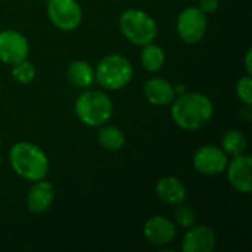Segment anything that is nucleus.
Returning <instances> with one entry per match:
<instances>
[{
  "label": "nucleus",
  "instance_id": "1",
  "mask_svg": "<svg viewBox=\"0 0 252 252\" xmlns=\"http://www.w3.org/2000/svg\"><path fill=\"white\" fill-rule=\"evenodd\" d=\"M171 118L174 124L186 131H196L205 127L213 115L214 105L211 99L199 92H183L171 102Z\"/></svg>",
  "mask_w": 252,
  "mask_h": 252
},
{
  "label": "nucleus",
  "instance_id": "2",
  "mask_svg": "<svg viewBox=\"0 0 252 252\" xmlns=\"http://www.w3.org/2000/svg\"><path fill=\"white\" fill-rule=\"evenodd\" d=\"M9 164L15 174L28 182L46 179L50 168L46 152L38 145L27 140L16 142L10 146Z\"/></svg>",
  "mask_w": 252,
  "mask_h": 252
},
{
  "label": "nucleus",
  "instance_id": "3",
  "mask_svg": "<svg viewBox=\"0 0 252 252\" xmlns=\"http://www.w3.org/2000/svg\"><path fill=\"white\" fill-rule=\"evenodd\" d=\"M77 118L87 127H100L111 121L114 114V103L111 97L102 90L83 92L74 105Z\"/></svg>",
  "mask_w": 252,
  "mask_h": 252
},
{
  "label": "nucleus",
  "instance_id": "4",
  "mask_svg": "<svg viewBox=\"0 0 252 252\" xmlns=\"http://www.w3.org/2000/svg\"><path fill=\"white\" fill-rule=\"evenodd\" d=\"M134 75L133 63L120 53L103 56L94 68V81L105 90L117 92L130 84Z\"/></svg>",
  "mask_w": 252,
  "mask_h": 252
},
{
  "label": "nucleus",
  "instance_id": "5",
  "mask_svg": "<svg viewBox=\"0 0 252 252\" xmlns=\"http://www.w3.org/2000/svg\"><path fill=\"white\" fill-rule=\"evenodd\" d=\"M121 34L136 46H145L155 41L158 24L148 12L142 9H126L118 19Z\"/></svg>",
  "mask_w": 252,
  "mask_h": 252
},
{
  "label": "nucleus",
  "instance_id": "6",
  "mask_svg": "<svg viewBox=\"0 0 252 252\" xmlns=\"http://www.w3.org/2000/svg\"><path fill=\"white\" fill-rule=\"evenodd\" d=\"M207 28H208V16L198 6H189L183 9L176 21L177 35L186 44L199 43L205 37Z\"/></svg>",
  "mask_w": 252,
  "mask_h": 252
},
{
  "label": "nucleus",
  "instance_id": "7",
  "mask_svg": "<svg viewBox=\"0 0 252 252\" xmlns=\"http://www.w3.org/2000/svg\"><path fill=\"white\" fill-rule=\"evenodd\" d=\"M49 21L61 31H75L83 21L78 0H49L46 6Z\"/></svg>",
  "mask_w": 252,
  "mask_h": 252
},
{
  "label": "nucleus",
  "instance_id": "8",
  "mask_svg": "<svg viewBox=\"0 0 252 252\" xmlns=\"http://www.w3.org/2000/svg\"><path fill=\"white\" fill-rule=\"evenodd\" d=\"M193 168L202 176H219L226 171L229 164L227 154L221 149V146L216 145H204L198 148L192 158Z\"/></svg>",
  "mask_w": 252,
  "mask_h": 252
},
{
  "label": "nucleus",
  "instance_id": "9",
  "mask_svg": "<svg viewBox=\"0 0 252 252\" xmlns=\"http://www.w3.org/2000/svg\"><path fill=\"white\" fill-rule=\"evenodd\" d=\"M30 43L27 37L16 30L0 31V62L6 65H15L24 59H28Z\"/></svg>",
  "mask_w": 252,
  "mask_h": 252
},
{
  "label": "nucleus",
  "instance_id": "10",
  "mask_svg": "<svg viewBox=\"0 0 252 252\" xmlns=\"http://www.w3.org/2000/svg\"><path fill=\"white\" fill-rule=\"evenodd\" d=\"M226 176L229 185L239 193L248 195L252 190V157L241 154L232 157L226 167Z\"/></svg>",
  "mask_w": 252,
  "mask_h": 252
},
{
  "label": "nucleus",
  "instance_id": "11",
  "mask_svg": "<svg viewBox=\"0 0 252 252\" xmlns=\"http://www.w3.org/2000/svg\"><path fill=\"white\" fill-rule=\"evenodd\" d=\"M145 239L155 247H167L177 236V226L165 216H152L143 224Z\"/></svg>",
  "mask_w": 252,
  "mask_h": 252
},
{
  "label": "nucleus",
  "instance_id": "12",
  "mask_svg": "<svg viewBox=\"0 0 252 252\" xmlns=\"http://www.w3.org/2000/svg\"><path fill=\"white\" fill-rule=\"evenodd\" d=\"M182 241L183 252H213L217 247V233L210 226H192L186 229Z\"/></svg>",
  "mask_w": 252,
  "mask_h": 252
},
{
  "label": "nucleus",
  "instance_id": "13",
  "mask_svg": "<svg viewBox=\"0 0 252 252\" xmlns=\"http://www.w3.org/2000/svg\"><path fill=\"white\" fill-rule=\"evenodd\" d=\"M155 195L158 201L165 205L177 207L188 199V189L186 185L176 176H165L158 180L155 186Z\"/></svg>",
  "mask_w": 252,
  "mask_h": 252
},
{
  "label": "nucleus",
  "instance_id": "14",
  "mask_svg": "<svg viewBox=\"0 0 252 252\" xmlns=\"http://www.w3.org/2000/svg\"><path fill=\"white\" fill-rule=\"evenodd\" d=\"M143 96L145 99L155 106H168L174 100L176 89L173 83L162 77H151L143 84Z\"/></svg>",
  "mask_w": 252,
  "mask_h": 252
},
{
  "label": "nucleus",
  "instance_id": "15",
  "mask_svg": "<svg viewBox=\"0 0 252 252\" xmlns=\"http://www.w3.org/2000/svg\"><path fill=\"white\" fill-rule=\"evenodd\" d=\"M55 201V189L50 182L46 179L32 182V186L27 195V208L32 214H43L46 213Z\"/></svg>",
  "mask_w": 252,
  "mask_h": 252
},
{
  "label": "nucleus",
  "instance_id": "16",
  "mask_svg": "<svg viewBox=\"0 0 252 252\" xmlns=\"http://www.w3.org/2000/svg\"><path fill=\"white\" fill-rule=\"evenodd\" d=\"M66 78L74 87L89 89L94 83V68L87 61H72L66 68Z\"/></svg>",
  "mask_w": 252,
  "mask_h": 252
},
{
  "label": "nucleus",
  "instance_id": "17",
  "mask_svg": "<svg viewBox=\"0 0 252 252\" xmlns=\"http://www.w3.org/2000/svg\"><path fill=\"white\" fill-rule=\"evenodd\" d=\"M99 128L97 133V142L99 145L109 152H117L121 151L126 145V134L121 128H118L117 126H111V124H103Z\"/></svg>",
  "mask_w": 252,
  "mask_h": 252
},
{
  "label": "nucleus",
  "instance_id": "18",
  "mask_svg": "<svg viewBox=\"0 0 252 252\" xmlns=\"http://www.w3.org/2000/svg\"><path fill=\"white\" fill-rule=\"evenodd\" d=\"M167 61L165 52L161 46L155 44L154 41L149 44L142 46L140 50V63L148 72H158L164 68Z\"/></svg>",
  "mask_w": 252,
  "mask_h": 252
},
{
  "label": "nucleus",
  "instance_id": "19",
  "mask_svg": "<svg viewBox=\"0 0 252 252\" xmlns=\"http://www.w3.org/2000/svg\"><path fill=\"white\" fill-rule=\"evenodd\" d=\"M248 148V140L241 130L232 128L227 130L221 139V149L227 154V157H236L245 154Z\"/></svg>",
  "mask_w": 252,
  "mask_h": 252
},
{
  "label": "nucleus",
  "instance_id": "20",
  "mask_svg": "<svg viewBox=\"0 0 252 252\" xmlns=\"http://www.w3.org/2000/svg\"><path fill=\"white\" fill-rule=\"evenodd\" d=\"M35 66L28 59H24L15 65H12V78L19 84H30L35 78Z\"/></svg>",
  "mask_w": 252,
  "mask_h": 252
},
{
  "label": "nucleus",
  "instance_id": "21",
  "mask_svg": "<svg viewBox=\"0 0 252 252\" xmlns=\"http://www.w3.org/2000/svg\"><path fill=\"white\" fill-rule=\"evenodd\" d=\"M174 220H176V226L182 229H189L196 223V211L190 205L183 202L176 207Z\"/></svg>",
  "mask_w": 252,
  "mask_h": 252
},
{
  "label": "nucleus",
  "instance_id": "22",
  "mask_svg": "<svg viewBox=\"0 0 252 252\" xmlns=\"http://www.w3.org/2000/svg\"><path fill=\"white\" fill-rule=\"evenodd\" d=\"M236 96L238 99L245 105V106H251L252 105V78L250 74H245L244 77H241L236 83L235 87Z\"/></svg>",
  "mask_w": 252,
  "mask_h": 252
},
{
  "label": "nucleus",
  "instance_id": "23",
  "mask_svg": "<svg viewBox=\"0 0 252 252\" xmlns=\"http://www.w3.org/2000/svg\"><path fill=\"white\" fill-rule=\"evenodd\" d=\"M219 6H220L219 0H199V3H198V7H199L205 15H211V13L217 12Z\"/></svg>",
  "mask_w": 252,
  "mask_h": 252
},
{
  "label": "nucleus",
  "instance_id": "24",
  "mask_svg": "<svg viewBox=\"0 0 252 252\" xmlns=\"http://www.w3.org/2000/svg\"><path fill=\"white\" fill-rule=\"evenodd\" d=\"M251 56H252V50L251 49H248V52H247V56H245V69H247V74H250V75H251V72H252Z\"/></svg>",
  "mask_w": 252,
  "mask_h": 252
},
{
  "label": "nucleus",
  "instance_id": "25",
  "mask_svg": "<svg viewBox=\"0 0 252 252\" xmlns=\"http://www.w3.org/2000/svg\"><path fill=\"white\" fill-rule=\"evenodd\" d=\"M0 167H1V154H0Z\"/></svg>",
  "mask_w": 252,
  "mask_h": 252
},
{
  "label": "nucleus",
  "instance_id": "26",
  "mask_svg": "<svg viewBox=\"0 0 252 252\" xmlns=\"http://www.w3.org/2000/svg\"><path fill=\"white\" fill-rule=\"evenodd\" d=\"M0 96H1V87H0Z\"/></svg>",
  "mask_w": 252,
  "mask_h": 252
}]
</instances>
